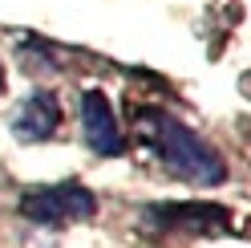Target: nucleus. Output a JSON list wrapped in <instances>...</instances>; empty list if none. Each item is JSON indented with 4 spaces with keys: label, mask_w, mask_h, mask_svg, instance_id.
<instances>
[{
    "label": "nucleus",
    "mask_w": 251,
    "mask_h": 248,
    "mask_svg": "<svg viewBox=\"0 0 251 248\" xmlns=\"http://www.w3.org/2000/svg\"><path fill=\"white\" fill-rule=\"evenodd\" d=\"M138 130L142 143L154 151V159L175 179L191 183V187H219L227 179V163L199 130H191L186 122H178L166 110H142L138 114Z\"/></svg>",
    "instance_id": "1"
},
{
    "label": "nucleus",
    "mask_w": 251,
    "mask_h": 248,
    "mask_svg": "<svg viewBox=\"0 0 251 248\" xmlns=\"http://www.w3.org/2000/svg\"><path fill=\"white\" fill-rule=\"evenodd\" d=\"M98 212V195H93L85 183H49V187H33L21 195V216L28 224L41 228H57V224H81L93 220Z\"/></svg>",
    "instance_id": "2"
},
{
    "label": "nucleus",
    "mask_w": 251,
    "mask_h": 248,
    "mask_svg": "<svg viewBox=\"0 0 251 248\" xmlns=\"http://www.w3.org/2000/svg\"><path fill=\"white\" fill-rule=\"evenodd\" d=\"M81 138L101 159H118L126 151V134L118 126L114 102L105 98V90H81Z\"/></svg>",
    "instance_id": "3"
},
{
    "label": "nucleus",
    "mask_w": 251,
    "mask_h": 248,
    "mask_svg": "<svg viewBox=\"0 0 251 248\" xmlns=\"http://www.w3.org/2000/svg\"><path fill=\"white\" fill-rule=\"evenodd\" d=\"M57 130H61V102L53 90H33L21 102V110L12 114V134L21 143H45Z\"/></svg>",
    "instance_id": "4"
},
{
    "label": "nucleus",
    "mask_w": 251,
    "mask_h": 248,
    "mask_svg": "<svg viewBox=\"0 0 251 248\" xmlns=\"http://www.w3.org/2000/svg\"><path fill=\"white\" fill-rule=\"evenodd\" d=\"M146 216L158 228H186V232H227L231 212L219 204H154Z\"/></svg>",
    "instance_id": "5"
},
{
    "label": "nucleus",
    "mask_w": 251,
    "mask_h": 248,
    "mask_svg": "<svg viewBox=\"0 0 251 248\" xmlns=\"http://www.w3.org/2000/svg\"><path fill=\"white\" fill-rule=\"evenodd\" d=\"M21 57H25V69L28 73H57L61 69V61H45L49 57V49H45V45H21Z\"/></svg>",
    "instance_id": "6"
},
{
    "label": "nucleus",
    "mask_w": 251,
    "mask_h": 248,
    "mask_svg": "<svg viewBox=\"0 0 251 248\" xmlns=\"http://www.w3.org/2000/svg\"><path fill=\"white\" fill-rule=\"evenodd\" d=\"M0 90H4V61H0Z\"/></svg>",
    "instance_id": "7"
}]
</instances>
